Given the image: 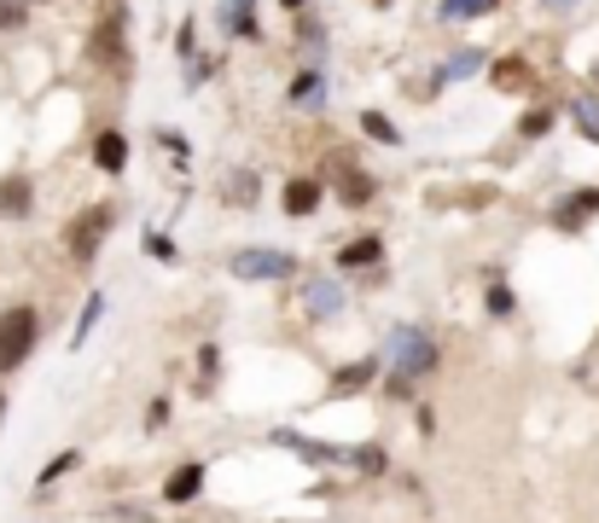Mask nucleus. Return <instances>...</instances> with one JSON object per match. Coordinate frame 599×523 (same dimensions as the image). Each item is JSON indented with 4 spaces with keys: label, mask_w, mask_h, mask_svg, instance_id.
<instances>
[{
    "label": "nucleus",
    "mask_w": 599,
    "mask_h": 523,
    "mask_svg": "<svg viewBox=\"0 0 599 523\" xmlns=\"http://www.w3.org/2000/svg\"><path fill=\"white\" fill-rule=\"evenodd\" d=\"M158 140H163L169 151H175V158H186V140H181V134H169V128H158Z\"/></svg>",
    "instance_id": "31"
},
{
    "label": "nucleus",
    "mask_w": 599,
    "mask_h": 523,
    "mask_svg": "<svg viewBox=\"0 0 599 523\" xmlns=\"http://www.w3.org/2000/svg\"><path fill=\"white\" fill-rule=\"evenodd\" d=\"M553 123H559V111H547V105H541V111H529L524 123H518V134H524V140H541V134L553 128Z\"/></svg>",
    "instance_id": "24"
},
{
    "label": "nucleus",
    "mask_w": 599,
    "mask_h": 523,
    "mask_svg": "<svg viewBox=\"0 0 599 523\" xmlns=\"http://www.w3.org/2000/svg\"><path fill=\"white\" fill-rule=\"evenodd\" d=\"M384 257V239L379 233H362V239H350L344 250H338V267H372Z\"/></svg>",
    "instance_id": "9"
},
{
    "label": "nucleus",
    "mask_w": 599,
    "mask_h": 523,
    "mask_svg": "<svg viewBox=\"0 0 599 523\" xmlns=\"http://www.w3.org/2000/svg\"><path fill=\"white\" fill-rule=\"evenodd\" d=\"M571 116H576V128L588 134V140H599V99H576Z\"/></svg>",
    "instance_id": "23"
},
{
    "label": "nucleus",
    "mask_w": 599,
    "mask_h": 523,
    "mask_svg": "<svg viewBox=\"0 0 599 523\" xmlns=\"http://www.w3.org/2000/svg\"><path fill=\"white\" fill-rule=\"evenodd\" d=\"M76 465H82V453H76V448H64V453H53V460H47V465H41V477H36V488H53V483L64 477V471H76Z\"/></svg>",
    "instance_id": "14"
},
{
    "label": "nucleus",
    "mask_w": 599,
    "mask_h": 523,
    "mask_svg": "<svg viewBox=\"0 0 599 523\" xmlns=\"http://www.w3.org/2000/svg\"><path fill=\"white\" fill-rule=\"evenodd\" d=\"M338 192H344L350 204H367V198H372V175H362V169H344V175H338Z\"/></svg>",
    "instance_id": "15"
},
{
    "label": "nucleus",
    "mask_w": 599,
    "mask_h": 523,
    "mask_svg": "<svg viewBox=\"0 0 599 523\" xmlns=\"http://www.w3.org/2000/svg\"><path fill=\"white\" fill-rule=\"evenodd\" d=\"M262 192V180L250 175V169H239V175L228 180V198H233V210H250V198Z\"/></svg>",
    "instance_id": "16"
},
{
    "label": "nucleus",
    "mask_w": 599,
    "mask_h": 523,
    "mask_svg": "<svg viewBox=\"0 0 599 523\" xmlns=\"http://www.w3.org/2000/svg\"><path fill=\"white\" fill-rule=\"evenodd\" d=\"M362 128H367L379 146H402V128L390 123V116H379V111H362Z\"/></svg>",
    "instance_id": "17"
},
{
    "label": "nucleus",
    "mask_w": 599,
    "mask_h": 523,
    "mask_svg": "<svg viewBox=\"0 0 599 523\" xmlns=\"http://www.w3.org/2000/svg\"><path fill=\"white\" fill-rule=\"evenodd\" d=\"M233 274L239 279H291V274H297V257L280 250V245H245L233 257Z\"/></svg>",
    "instance_id": "4"
},
{
    "label": "nucleus",
    "mask_w": 599,
    "mask_h": 523,
    "mask_svg": "<svg viewBox=\"0 0 599 523\" xmlns=\"http://www.w3.org/2000/svg\"><path fill=\"white\" fill-rule=\"evenodd\" d=\"M163 425H169V396H158V401L146 408V431H163Z\"/></svg>",
    "instance_id": "30"
},
{
    "label": "nucleus",
    "mask_w": 599,
    "mask_h": 523,
    "mask_svg": "<svg viewBox=\"0 0 599 523\" xmlns=\"http://www.w3.org/2000/svg\"><path fill=\"white\" fill-rule=\"evenodd\" d=\"M484 302H489V314H512V291H506L501 279L489 285V297H484Z\"/></svg>",
    "instance_id": "28"
},
{
    "label": "nucleus",
    "mask_w": 599,
    "mask_h": 523,
    "mask_svg": "<svg viewBox=\"0 0 599 523\" xmlns=\"http://www.w3.org/2000/svg\"><path fill=\"white\" fill-rule=\"evenodd\" d=\"M541 7H553V12H564V7H571V0H541Z\"/></svg>",
    "instance_id": "32"
},
{
    "label": "nucleus",
    "mask_w": 599,
    "mask_h": 523,
    "mask_svg": "<svg viewBox=\"0 0 599 523\" xmlns=\"http://www.w3.org/2000/svg\"><path fill=\"white\" fill-rule=\"evenodd\" d=\"M320 88H327V82H320V71H303L297 82H291V105H315Z\"/></svg>",
    "instance_id": "20"
},
{
    "label": "nucleus",
    "mask_w": 599,
    "mask_h": 523,
    "mask_svg": "<svg viewBox=\"0 0 599 523\" xmlns=\"http://www.w3.org/2000/svg\"><path fill=\"white\" fill-rule=\"evenodd\" d=\"M390 361H396V378L414 384V378H425V373H437V366H442V349L419 326H396V332H390Z\"/></svg>",
    "instance_id": "2"
},
{
    "label": "nucleus",
    "mask_w": 599,
    "mask_h": 523,
    "mask_svg": "<svg viewBox=\"0 0 599 523\" xmlns=\"http://www.w3.org/2000/svg\"><path fill=\"white\" fill-rule=\"evenodd\" d=\"M216 373H221V349H216V344H204V349H198V384H204V390H210V378H216Z\"/></svg>",
    "instance_id": "25"
},
{
    "label": "nucleus",
    "mask_w": 599,
    "mask_h": 523,
    "mask_svg": "<svg viewBox=\"0 0 599 523\" xmlns=\"http://www.w3.org/2000/svg\"><path fill=\"white\" fill-rule=\"evenodd\" d=\"M320 210V180H291V187H285V215H297V222H303V215H315Z\"/></svg>",
    "instance_id": "11"
},
{
    "label": "nucleus",
    "mask_w": 599,
    "mask_h": 523,
    "mask_svg": "<svg viewBox=\"0 0 599 523\" xmlns=\"http://www.w3.org/2000/svg\"><path fill=\"white\" fill-rule=\"evenodd\" d=\"M379 378V361H355V366H344V373L332 378V396H355L362 384H372Z\"/></svg>",
    "instance_id": "12"
},
{
    "label": "nucleus",
    "mask_w": 599,
    "mask_h": 523,
    "mask_svg": "<svg viewBox=\"0 0 599 523\" xmlns=\"http://www.w3.org/2000/svg\"><path fill=\"white\" fill-rule=\"evenodd\" d=\"M309 309L315 314H332L338 309V285L332 279H309Z\"/></svg>",
    "instance_id": "22"
},
{
    "label": "nucleus",
    "mask_w": 599,
    "mask_h": 523,
    "mask_svg": "<svg viewBox=\"0 0 599 523\" xmlns=\"http://www.w3.org/2000/svg\"><path fill=\"white\" fill-rule=\"evenodd\" d=\"M198 488H204V465H198V460H186V465L169 471L163 500H169V506H186V500H198Z\"/></svg>",
    "instance_id": "8"
},
{
    "label": "nucleus",
    "mask_w": 599,
    "mask_h": 523,
    "mask_svg": "<svg viewBox=\"0 0 599 523\" xmlns=\"http://www.w3.org/2000/svg\"><path fill=\"white\" fill-rule=\"evenodd\" d=\"M24 7H41V0H24Z\"/></svg>",
    "instance_id": "36"
},
{
    "label": "nucleus",
    "mask_w": 599,
    "mask_h": 523,
    "mask_svg": "<svg viewBox=\"0 0 599 523\" xmlns=\"http://www.w3.org/2000/svg\"><path fill=\"white\" fill-rule=\"evenodd\" d=\"M94 59L106 64V71H117V64H129V24H123V12H106L94 29Z\"/></svg>",
    "instance_id": "5"
},
{
    "label": "nucleus",
    "mask_w": 599,
    "mask_h": 523,
    "mask_svg": "<svg viewBox=\"0 0 599 523\" xmlns=\"http://www.w3.org/2000/svg\"><path fill=\"white\" fill-rule=\"evenodd\" d=\"M250 7H256V0H250Z\"/></svg>",
    "instance_id": "37"
},
{
    "label": "nucleus",
    "mask_w": 599,
    "mask_h": 523,
    "mask_svg": "<svg viewBox=\"0 0 599 523\" xmlns=\"http://www.w3.org/2000/svg\"><path fill=\"white\" fill-rule=\"evenodd\" d=\"M29 18V7H24V0H0V29H19Z\"/></svg>",
    "instance_id": "26"
},
{
    "label": "nucleus",
    "mask_w": 599,
    "mask_h": 523,
    "mask_svg": "<svg viewBox=\"0 0 599 523\" xmlns=\"http://www.w3.org/2000/svg\"><path fill=\"white\" fill-rule=\"evenodd\" d=\"M594 215H599V187H582V192L564 198V210H553V227L576 233L582 222H594Z\"/></svg>",
    "instance_id": "7"
},
{
    "label": "nucleus",
    "mask_w": 599,
    "mask_h": 523,
    "mask_svg": "<svg viewBox=\"0 0 599 523\" xmlns=\"http://www.w3.org/2000/svg\"><path fill=\"white\" fill-rule=\"evenodd\" d=\"M594 88H599V64H594Z\"/></svg>",
    "instance_id": "34"
},
{
    "label": "nucleus",
    "mask_w": 599,
    "mask_h": 523,
    "mask_svg": "<svg viewBox=\"0 0 599 523\" xmlns=\"http://www.w3.org/2000/svg\"><path fill=\"white\" fill-rule=\"evenodd\" d=\"M94 163L99 169H106V175H123V163H129V140H123V134H99V140H94Z\"/></svg>",
    "instance_id": "10"
},
{
    "label": "nucleus",
    "mask_w": 599,
    "mask_h": 523,
    "mask_svg": "<svg viewBox=\"0 0 599 523\" xmlns=\"http://www.w3.org/2000/svg\"><path fill=\"white\" fill-rule=\"evenodd\" d=\"M355 465H362L367 477H384V453L379 448H362V453H355Z\"/></svg>",
    "instance_id": "29"
},
{
    "label": "nucleus",
    "mask_w": 599,
    "mask_h": 523,
    "mask_svg": "<svg viewBox=\"0 0 599 523\" xmlns=\"http://www.w3.org/2000/svg\"><path fill=\"white\" fill-rule=\"evenodd\" d=\"M0 419H7V390H0Z\"/></svg>",
    "instance_id": "33"
},
{
    "label": "nucleus",
    "mask_w": 599,
    "mask_h": 523,
    "mask_svg": "<svg viewBox=\"0 0 599 523\" xmlns=\"http://www.w3.org/2000/svg\"><path fill=\"white\" fill-rule=\"evenodd\" d=\"M36 337H41V314L29 309V302L0 309V378L19 373V366L36 356Z\"/></svg>",
    "instance_id": "1"
},
{
    "label": "nucleus",
    "mask_w": 599,
    "mask_h": 523,
    "mask_svg": "<svg viewBox=\"0 0 599 523\" xmlns=\"http://www.w3.org/2000/svg\"><path fill=\"white\" fill-rule=\"evenodd\" d=\"M477 64H484V53H454V59H442V82L477 76Z\"/></svg>",
    "instance_id": "21"
},
{
    "label": "nucleus",
    "mask_w": 599,
    "mask_h": 523,
    "mask_svg": "<svg viewBox=\"0 0 599 523\" xmlns=\"http://www.w3.org/2000/svg\"><path fill=\"white\" fill-rule=\"evenodd\" d=\"M494 88L524 94V88H529V64H524V59H501V64H494Z\"/></svg>",
    "instance_id": "13"
},
{
    "label": "nucleus",
    "mask_w": 599,
    "mask_h": 523,
    "mask_svg": "<svg viewBox=\"0 0 599 523\" xmlns=\"http://www.w3.org/2000/svg\"><path fill=\"white\" fill-rule=\"evenodd\" d=\"M99 314H106V297H88V309H82L76 332H71V349H82V344H88V332L99 326Z\"/></svg>",
    "instance_id": "18"
},
{
    "label": "nucleus",
    "mask_w": 599,
    "mask_h": 523,
    "mask_svg": "<svg viewBox=\"0 0 599 523\" xmlns=\"http://www.w3.org/2000/svg\"><path fill=\"white\" fill-rule=\"evenodd\" d=\"M285 7H303V0H285Z\"/></svg>",
    "instance_id": "35"
},
{
    "label": "nucleus",
    "mask_w": 599,
    "mask_h": 523,
    "mask_svg": "<svg viewBox=\"0 0 599 523\" xmlns=\"http://www.w3.org/2000/svg\"><path fill=\"white\" fill-rule=\"evenodd\" d=\"M36 210V180L29 175H0V215L7 222H24Z\"/></svg>",
    "instance_id": "6"
},
{
    "label": "nucleus",
    "mask_w": 599,
    "mask_h": 523,
    "mask_svg": "<svg viewBox=\"0 0 599 523\" xmlns=\"http://www.w3.org/2000/svg\"><path fill=\"white\" fill-rule=\"evenodd\" d=\"M111 222H117L111 204H88L71 227H64V250H71L76 262H94L99 245H106V233H111Z\"/></svg>",
    "instance_id": "3"
},
{
    "label": "nucleus",
    "mask_w": 599,
    "mask_h": 523,
    "mask_svg": "<svg viewBox=\"0 0 599 523\" xmlns=\"http://www.w3.org/2000/svg\"><path fill=\"white\" fill-rule=\"evenodd\" d=\"M442 18L449 24H460V18H477V12H494V0H442Z\"/></svg>",
    "instance_id": "19"
},
{
    "label": "nucleus",
    "mask_w": 599,
    "mask_h": 523,
    "mask_svg": "<svg viewBox=\"0 0 599 523\" xmlns=\"http://www.w3.org/2000/svg\"><path fill=\"white\" fill-rule=\"evenodd\" d=\"M146 250H151L158 262H175V257H181V250H175V239H163V233H146Z\"/></svg>",
    "instance_id": "27"
}]
</instances>
